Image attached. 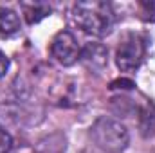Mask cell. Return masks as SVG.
I'll return each instance as SVG.
<instances>
[{
    "mask_svg": "<svg viewBox=\"0 0 155 153\" xmlns=\"http://www.w3.org/2000/svg\"><path fill=\"white\" fill-rule=\"evenodd\" d=\"M71 20L85 34L103 38L112 33L116 25V13L110 2L85 0V2H76L72 5Z\"/></svg>",
    "mask_w": 155,
    "mask_h": 153,
    "instance_id": "obj_1",
    "label": "cell"
},
{
    "mask_svg": "<svg viewBox=\"0 0 155 153\" xmlns=\"http://www.w3.org/2000/svg\"><path fill=\"white\" fill-rule=\"evenodd\" d=\"M90 139L94 146L103 153H123L128 148L130 135L123 122L112 117H99L90 128Z\"/></svg>",
    "mask_w": 155,
    "mask_h": 153,
    "instance_id": "obj_2",
    "label": "cell"
},
{
    "mask_svg": "<svg viewBox=\"0 0 155 153\" xmlns=\"http://www.w3.org/2000/svg\"><path fill=\"white\" fill-rule=\"evenodd\" d=\"M146 54V40L137 33L124 34L116 50V65L123 72H134L141 67Z\"/></svg>",
    "mask_w": 155,
    "mask_h": 153,
    "instance_id": "obj_3",
    "label": "cell"
},
{
    "mask_svg": "<svg viewBox=\"0 0 155 153\" xmlns=\"http://www.w3.org/2000/svg\"><path fill=\"white\" fill-rule=\"evenodd\" d=\"M51 54L52 58L63 65V67H69V65H74L79 56H81V47L78 45V40L74 38L72 33L69 31H61L58 33L52 41H51Z\"/></svg>",
    "mask_w": 155,
    "mask_h": 153,
    "instance_id": "obj_4",
    "label": "cell"
},
{
    "mask_svg": "<svg viewBox=\"0 0 155 153\" xmlns=\"http://www.w3.org/2000/svg\"><path fill=\"white\" fill-rule=\"evenodd\" d=\"M79 60L87 65V67H90L92 70H103L105 67H107V63H108V50H107V47L105 45H101V43H87L83 49H81V56H79Z\"/></svg>",
    "mask_w": 155,
    "mask_h": 153,
    "instance_id": "obj_5",
    "label": "cell"
},
{
    "mask_svg": "<svg viewBox=\"0 0 155 153\" xmlns=\"http://www.w3.org/2000/svg\"><path fill=\"white\" fill-rule=\"evenodd\" d=\"M22 11H24V16H25V22L27 24H38L40 20H43L47 15H51V5L45 4V2H22L20 4Z\"/></svg>",
    "mask_w": 155,
    "mask_h": 153,
    "instance_id": "obj_6",
    "label": "cell"
},
{
    "mask_svg": "<svg viewBox=\"0 0 155 153\" xmlns=\"http://www.w3.org/2000/svg\"><path fill=\"white\" fill-rule=\"evenodd\" d=\"M20 31V18L15 11L7 7H0V36L9 38Z\"/></svg>",
    "mask_w": 155,
    "mask_h": 153,
    "instance_id": "obj_7",
    "label": "cell"
},
{
    "mask_svg": "<svg viewBox=\"0 0 155 153\" xmlns=\"http://www.w3.org/2000/svg\"><path fill=\"white\" fill-rule=\"evenodd\" d=\"M141 130L144 135H152L155 130V108L146 106L141 112Z\"/></svg>",
    "mask_w": 155,
    "mask_h": 153,
    "instance_id": "obj_8",
    "label": "cell"
},
{
    "mask_svg": "<svg viewBox=\"0 0 155 153\" xmlns=\"http://www.w3.org/2000/svg\"><path fill=\"white\" fill-rule=\"evenodd\" d=\"M139 9L144 22H155V0H143L139 2Z\"/></svg>",
    "mask_w": 155,
    "mask_h": 153,
    "instance_id": "obj_9",
    "label": "cell"
},
{
    "mask_svg": "<svg viewBox=\"0 0 155 153\" xmlns=\"http://www.w3.org/2000/svg\"><path fill=\"white\" fill-rule=\"evenodd\" d=\"M11 148H13V139H11V135H9L5 130L0 128V153H9Z\"/></svg>",
    "mask_w": 155,
    "mask_h": 153,
    "instance_id": "obj_10",
    "label": "cell"
},
{
    "mask_svg": "<svg viewBox=\"0 0 155 153\" xmlns=\"http://www.w3.org/2000/svg\"><path fill=\"white\" fill-rule=\"evenodd\" d=\"M7 69H9V60H7V56L4 52H0V77L5 76Z\"/></svg>",
    "mask_w": 155,
    "mask_h": 153,
    "instance_id": "obj_11",
    "label": "cell"
},
{
    "mask_svg": "<svg viewBox=\"0 0 155 153\" xmlns=\"http://www.w3.org/2000/svg\"><path fill=\"white\" fill-rule=\"evenodd\" d=\"M81 153H94V151H88V150H83Z\"/></svg>",
    "mask_w": 155,
    "mask_h": 153,
    "instance_id": "obj_12",
    "label": "cell"
}]
</instances>
